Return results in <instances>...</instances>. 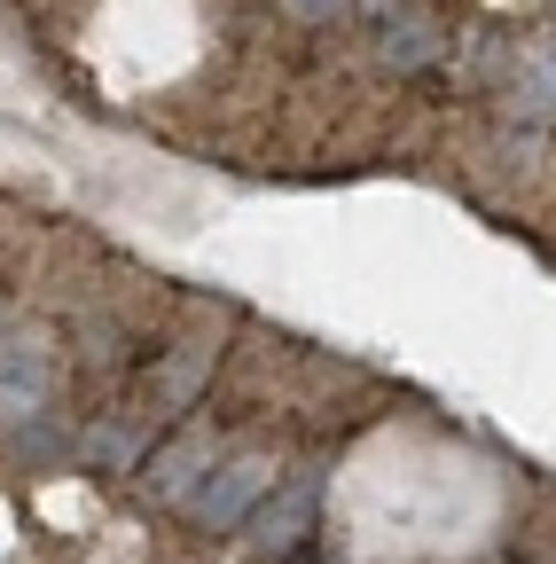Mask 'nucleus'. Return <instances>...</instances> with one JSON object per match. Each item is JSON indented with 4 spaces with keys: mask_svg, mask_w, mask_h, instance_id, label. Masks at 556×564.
<instances>
[{
    "mask_svg": "<svg viewBox=\"0 0 556 564\" xmlns=\"http://www.w3.org/2000/svg\"><path fill=\"white\" fill-rule=\"evenodd\" d=\"M274 486H283V463H274V447H228V455L212 463V478H204L181 510H188L196 533H236Z\"/></svg>",
    "mask_w": 556,
    "mask_h": 564,
    "instance_id": "f257e3e1",
    "label": "nucleus"
},
{
    "mask_svg": "<svg viewBox=\"0 0 556 564\" xmlns=\"http://www.w3.org/2000/svg\"><path fill=\"white\" fill-rule=\"evenodd\" d=\"M228 455V432H220V423L212 415H181L173 423V432L150 447V463H142V486H150V502H188V494L204 486V478H212V463Z\"/></svg>",
    "mask_w": 556,
    "mask_h": 564,
    "instance_id": "f03ea898",
    "label": "nucleus"
},
{
    "mask_svg": "<svg viewBox=\"0 0 556 564\" xmlns=\"http://www.w3.org/2000/svg\"><path fill=\"white\" fill-rule=\"evenodd\" d=\"M314 525H321V486H314V478H283V486H274L266 502L243 518V533H251V549H259L266 564L306 556V549H314Z\"/></svg>",
    "mask_w": 556,
    "mask_h": 564,
    "instance_id": "7ed1b4c3",
    "label": "nucleus"
},
{
    "mask_svg": "<svg viewBox=\"0 0 556 564\" xmlns=\"http://www.w3.org/2000/svg\"><path fill=\"white\" fill-rule=\"evenodd\" d=\"M55 400V345L32 337V329H9L0 337V423H40Z\"/></svg>",
    "mask_w": 556,
    "mask_h": 564,
    "instance_id": "20e7f679",
    "label": "nucleus"
},
{
    "mask_svg": "<svg viewBox=\"0 0 556 564\" xmlns=\"http://www.w3.org/2000/svg\"><path fill=\"white\" fill-rule=\"evenodd\" d=\"M212 369H220V345L212 337H188V345H173V352H150L142 361V384H150V415H196V392L212 384Z\"/></svg>",
    "mask_w": 556,
    "mask_h": 564,
    "instance_id": "39448f33",
    "label": "nucleus"
},
{
    "mask_svg": "<svg viewBox=\"0 0 556 564\" xmlns=\"http://www.w3.org/2000/svg\"><path fill=\"white\" fill-rule=\"evenodd\" d=\"M377 63L384 70H400V79H415V70H432V63H447L455 55V32H447V17L439 9H424V0H407L400 17H384L377 24Z\"/></svg>",
    "mask_w": 556,
    "mask_h": 564,
    "instance_id": "423d86ee",
    "label": "nucleus"
},
{
    "mask_svg": "<svg viewBox=\"0 0 556 564\" xmlns=\"http://www.w3.org/2000/svg\"><path fill=\"white\" fill-rule=\"evenodd\" d=\"M79 463H87V470H142V463H150V423L95 415L87 432H79Z\"/></svg>",
    "mask_w": 556,
    "mask_h": 564,
    "instance_id": "0eeeda50",
    "label": "nucleus"
},
{
    "mask_svg": "<svg viewBox=\"0 0 556 564\" xmlns=\"http://www.w3.org/2000/svg\"><path fill=\"white\" fill-rule=\"evenodd\" d=\"M157 345H133V329L126 322H110V314H87V329H79V369L95 377V384H110L118 369H142Z\"/></svg>",
    "mask_w": 556,
    "mask_h": 564,
    "instance_id": "6e6552de",
    "label": "nucleus"
},
{
    "mask_svg": "<svg viewBox=\"0 0 556 564\" xmlns=\"http://www.w3.org/2000/svg\"><path fill=\"white\" fill-rule=\"evenodd\" d=\"M283 9H291L298 24H337L345 9H353V0H283Z\"/></svg>",
    "mask_w": 556,
    "mask_h": 564,
    "instance_id": "1a4fd4ad",
    "label": "nucleus"
},
{
    "mask_svg": "<svg viewBox=\"0 0 556 564\" xmlns=\"http://www.w3.org/2000/svg\"><path fill=\"white\" fill-rule=\"evenodd\" d=\"M353 9H361L369 24H384V17H400V9H407V0H353Z\"/></svg>",
    "mask_w": 556,
    "mask_h": 564,
    "instance_id": "9d476101",
    "label": "nucleus"
}]
</instances>
